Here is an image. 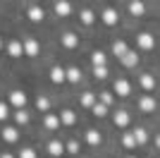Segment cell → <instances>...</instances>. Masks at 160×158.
Masks as SVG:
<instances>
[{
	"instance_id": "1",
	"label": "cell",
	"mask_w": 160,
	"mask_h": 158,
	"mask_svg": "<svg viewBox=\"0 0 160 158\" xmlns=\"http://www.w3.org/2000/svg\"><path fill=\"white\" fill-rule=\"evenodd\" d=\"M115 93L117 96H129L132 93V84H129L127 79H117L115 82Z\"/></svg>"
},
{
	"instance_id": "2",
	"label": "cell",
	"mask_w": 160,
	"mask_h": 158,
	"mask_svg": "<svg viewBox=\"0 0 160 158\" xmlns=\"http://www.w3.org/2000/svg\"><path fill=\"white\" fill-rule=\"evenodd\" d=\"M22 50H24V55H29V58L38 55V41H36V39H29L27 43H22Z\"/></svg>"
},
{
	"instance_id": "3",
	"label": "cell",
	"mask_w": 160,
	"mask_h": 158,
	"mask_svg": "<svg viewBox=\"0 0 160 158\" xmlns=\"http://www.w3.org/2000/svg\"><path fill=\"white\" fill-rule=\"evenodd\" d=\"M69 12H72V5L67 0H58L55 3V14L58 17H69Z\"/></svg>"
},
{
	"instance_id": "4",
	"label": "cell",
	"mask_w": 160,
	"mask_h": 158,
	"mask_svg": "<svg viewBox=\"0 0 160 158\" xmlns=\"http://www.w3.org/2000/svg\"><path fill=\"white\" fill-rule=\"evenodd\" d=\"M48 153H50V156H55V158H60L62 153H65V144H62V141H58V139H53V141L48 144Z\"/></svg>"
},
{
	"instance_id": "5",
	"label": "cell",
	"mask_w": 160,
	"mask_h": 158,
	"mask_svg": "<svg viewBox=\"0 0 160 158\" xmlns=\"http://www.w3.org/2000/svg\"><path fill=\"white\" fill-rule=\"evenodd\" d=\"M10 103H12L14 108H24V103H27L24 91H12V93H10Z\"/></svg>"
},
{
	"instance_id": "6",
	"label": "cell",
	"mask_w": 160,
	"mask_h": 158,
	"mask_svg": "<svg viewBox=\"0 0 160 158\" xmlns=\"http://www.w3.org/2000/svg\"><path fill=\"white\" fill-rule=\"evenodd\" d=\"M120 60H122V65H124V67H134L136 62H139V55L132 53V50H127L124 55H120Z\"/></svg>"
},
{
	"instance_id": "7",
	"label": "cell",
	"mask_w": 160,
	"mask_h": 158,
	"mask_svg": "<svg viewBox=\"0 0 160 158\" xmlns=\"http://www.w3.org/2000/svg\"><path fill=\"white\" fill-rule=\"evenodd\" d=\"M129 12H132L134 17H143L146 7H143V3H141V0H132V3H129Z\"/></svg>"
},
{
	"instance_id": "8",
	"label": "cell",
	"mask_w": 160,
	"mask_h": 158,
	"mask_svg": "<svg viewBox=\"0 0 160 158\" xmlns=\"http://www.w3.org/2000/svg\"><path fill=\"white\" fill-rule=\"evenodd\" d=\"M139 46L143 48V50H151V48L155 46V39L151 36V34H141L139 36Z\"/></svg>"
},
{
	"instance_id": "9",
	"label": "cell",
	"mask_w": 160,
	"mask_h": 158,
	"mask_svg": "<svg viewBox=\"0 0 160 158\" xmlns=\"http://www.w3.org/2000/svg\"><path fill=\"white\" fill-rule=\"evenodd\" d=\"M112 120H115V125H117V127H127L129 125V113L127 110H117Z\"/></svg>"
},
{
	"instance_id": "10",
	"label": "cell",
	"mask_w": 160,
	"mask_h": 158,
	"mask_svg": "<svg viewBox=\"0 0 160 158\" xmlns=\"http://www.w3.org/2000/svg\"><path fill=\"white\" fill-rule=\"evenodd\" d=\"M2 139H5V141H10V144H12V141H17V139H19L17 127H5V129H2Z\"/></svg>"
},
{
	"instance_id": "11",
	"label": "cell",
	"mask_w": 160,
	"mask_h": 158,
	"mask_svg": "<svg viewBox=\"0 0 160 158\" xmlns=\"http://www.w3.org/2000/svg\"><path fill=\"white\" fill-rule=\"evenodd\" d=\"M50 82H53V84H62V82H65V70H62V67H53V70H50Z\"/></svg>"
},
{
	"instance_id": "12",
	"label": "cell",
	"mask_w": 160,
	"mask_h": 158,
	"mask_svg": "<svg viewBox=\"0 0 160 158\" xmlns=\"http://www.w3.org/2000/svg\"><path fill=\"white\" fill-rule=\"evenodd\" d=\"M7 53H10L12 58H19V55H24V50H22V43H19V41H10Z\"/></svg>"
},
{
	"instance_id": "13",
	"label": "cell",
	"mask_w": 160,
	"mask_h": 158,
	"mask_svg": "<svg viewBox=\"0 0 160 158\" xmlns=\"http://www.w3.org/2000/svg\"><path fill=\"white\" fill-rule=\"evenodd\" d=\"M141 110H143V113L155 110V98H153V96H143V98H141Z\"/></svg>"
},
{
	"instance_id": "14",
	"label": "cell",
	"mask_w": 160,
	"mask_h": 158,
	"mask_svg": "<svg viewBox=\"0 0 160 158\" xmlns=\"http://www.w3.org/2000/svg\"><path fill=\"white\" fill-rule=\"evenodd\" d=\"M43 17H46V12H43L41 7H36V5L29 7V19H31V22H41Z\"/></svg>"
},
{
	"instance_id": "15",
	"label": "cell",
	"mask_w": 160,
	"mask_h": 158,
	"mask_svg": "<svg viewBox=\"0 0 160 158\" xmlns=\"http://www.w3.org/2000/svg\"><path fill=\"white\" fill-rule=\"evenodd\" d=\"M77 43H79V39H77L74 34L67 31L65 36H62V46H65V48H77Z\"/></svg>"
},
{
	"instance_id": "16",
	"label": "cell",
	"mask_w": 160,
	"mask_h": 158,
	"mask_svg": "<svg viewBox=\"0 0 160 158\" xmlns=\"http://www.w3.org/2000/svg\"><path fill=\"white\" fill-rule=\"evenodd\" d=\"M103 22H105L108 26H112V24H117V12H115V10H110V7H108L105 12H103Z\"/></svg>"
},
{
	"instance_id": "17",
	"label": "cell",
	"mask_w": 160,
	"mask_h": 158,
	"mask_svg": "<svg viewBox=\"0 0 160 158\" xmlns=\"http://www.w3.org/2000/svg\"><path fill=\"white\" fill-rule=\"evenodd\" d=\"M60 122H62V125H74V122H77V115H74V110H62Z\"/></svg>"
},
{
	"instance_id": "18",
	"label": "cell",
	"mask_w": 160,
	"mask_h": 158,
	"mask_svg": "<svg viewBox=\"0 0 160 158\" xmlns=\"http://www.w3.org/2000/svg\"><path fill=\"white\" fill-rule=\"evenodd\" d=\"M65 79H67V82H72V84H77V82L81 79V72L77 70V67H72V70H65Z\"/></svg>"
},
{
	"instance_id": "19",
	"label": "cell",
	"mask_w": 160,
	"mask_h": 158,
	"mask_svg": "<svg viewBox=\"0 0 160 158\" xmlns=\"http://www.w3.org/2000/svg\"><path fill=\"white\" fill-rule=\"evenodd\" d=\"M86 141H88L91 146H98L100 141H103V139H100V132H96V129H88V132H86Z\"/></svg>"
},
{
	"instance_id": "20",
	"label": "cell",
	"mask_w": 160,
	"mask_h": 158,
	"mask_svg": "<svg viewBox=\"0 0 160 158\" xmlns=\"http://www.w3.org/2000/svg\"><path fill=\"white\" fill-rule=\"evenodd\" d=\"M14 122H17V125H27V122H29V113L24 110V108H17V113H14Z\"/></svg>"
},
{
	"instance_id": "21",
	"label": "cell",
	"mask_w": 160,
	"mask_h": 158,
	"mask_svg": "<svg viewBox=\"0 0 160 158\" xmlns=\"http://www.w3.org/2000/svg\"><path fill=\"white\" fill-rule=\"evenodd\" d=\"M46 127H48V129H58V127H60V118L53 115V113H48V115H46Z\"/></svg>"
},
{
	"instance_id": "22",
	"label": "cell",
	"mask_w": 160,
	"mask_h": 158,
	"mask_svg": "<svg viewBox=\"0 0 160 158\" xmlns=\"http://www.w3.org/2000/svg\"><path fill=\"white\" fill-rule=\"evenodd\" d=\"M36 108H38L41 113H48L50 110V101H48L46 96H38V98H36Z\"/></svg>"
},
{
	"instance_id": "23",
	"label": "cell",
	"mask_w": 160,
	"mask_h": 158,
	"mask_svg": "<svg viewBox=\"0 0 160 158\" xmlns=\"http://www.w3.org/2000/svg\"><path fill=\"white\" fill-rule=\"evenodd\" d=\"M112 53L117 55V58L124 55V53H127V43H124V41H115V43H112Z\"/></svg>"
},
{
	"instance_id": "24",
	"label": "cell",
	"mask_w": 160,
	"mask_h": 158,
	"mask_svg": "<svg viewBox=\"0 0 160 158\" xmlns=\"http://www.w3.org/2000/svg\"><path fill=\"white\" fill-rule=\"evenodd\" d=\"M91 108H93V115H98V118H105L108 115V105L105 103H93Z\"/></svg>"
},
{
	"instance_id": "25",
	"label": "cell",
	"mask_w": 160,
	"mask_h": 158,
	"mask_svg": "<svg viewBox=\"0 0 160 158\" xmlns=\"http://www.w3.org/2000/svg\"><path fill=\"white\" fill-rule=\"evenodd\" d=\"M141 86H143L146 91H151V89L155 86V79L151 77V74H143V77H141Z\"/></svg>"
},
{
	"instance_id": "26",
	"label": "cell",
	"mask_w": 160,
	"mask_h": 158,
	"mask_svg": "<svg viewBox=\"0 0 160 158\" xmlns=\"http://www.w3.org/2000/svg\"><path fill=\"white\" fill-rule=\"evenodd\" d=\"M132 134H134V139H136V144H146V139H148L146 129H141V127H139V129H134Z\"/></svg>"
},
{
	"instance_id": "27",
	"label": "cell",
	"mask_w": 160,
	"mask_h": 158,
	"mask_svg": "<svg viewBox=\"0 0 160 158\" xmlns=\"http://www.w3.org/2000/svg\"><path fill=\"white\" fill-rule=\"evenodd\" d=\"M96 103V93H91V91H86L84 96H81V105H86V108H91V105Z\"/></svg>"
},
{
	"instance_id": "28",
	"label": "cell",
	"mask_w": 160,
	"mask_h": 158,
	"mask_svg": "<svg viewBox=\"0 0 160 158\" xmlns=\"http://www.w3.org/2000/svg\"><path fill=\"white\" fill-rule=\"evenodd\" d=\"M122 141H124V146H127V149H136V146H139V144H136V139H134V134H132V132H127Z\"/></svg>"
},
{
	"instance_id": "29",
	"label": "cell",
	"mask_w": 160,
	"mask_h": 158,
	"mask_svg": "<svg viewBox=\"0 0 160 158\" xmlns=\"http://www.w3.org/2000/svg\"><path fill=\"white\" fill-rule=\"evenodd\" d=\"M93 74H96L98 79H105V77H108V67H105V65H93Z\"/></svg>"
},
{
	"instance_id": "30",
	"label": "cell",
	"mask_w": 160,
	"mask_h": 158,
	"mask_svg": "<svg viewBox=\"0 0 160 158\" xmlns=\"http://www.w3.org/2000/svg\"><path fill=\"white\" fill-rule=\"evenodd\" d=\"M81 22H84V24H93V22H96V14L91 12V10H84V12H81Z\"/></svg>"
},
{
	"instance_id": "31",
	"label": "cell",
	"mask_w": 160,
	"mask_h": 158,
	"mask_svg": "<svg viewBox=\"0 0 160 158\" xmlns=\"http://www.w3.org/2000/svg\"><path fill=\"white\" fill-rule=\"evenodd\" d=\"M65 153H79V141H67V146H65Z\"/></svg>"
},
{
	"instance_id": "32",
	"label": "cell",
	"mask_w": 160,
	"mask_h": 158,
	"mask_svg": "<svg viewBox=\"0 0 160 158\" xmlns=\"http://www.w3.org/2000/svg\"><path fill=\"white\" fill-rule=\"evenodd\" d=\"M91 60H93V65H105V53L96 50V53H93V58H91Z\"/></svg>"
},
{
	"instance_id": "33",
	"label": "cell",
	"mask_w": 160,
	"mask_h": 158,
	"mask_svg": "<svg viewBox=\"0 0 160 158\" xmlns=\"http://www.w3.org/2000/svg\"><path fill=\"white\" fill-rule=\"evenodd\" d=\"M100 103L110 105V103H112V93H110V91H103V93H100Z\"/></svg>"
},
{
	"instance_id": "34",
	"label": "cell",
	"mask_w": 160,
	"mask_h": 158,
	"mask_svg": "<svg viewBox=\"0 0 160 158\" xmlns=\"http://www.w3.org/2000/svg\"><path fill=\"white\" fill-rule=\"evenodd\" d=\"M19 158H36V151H33V149H22Z\"/></svg>"
},
{
	"instance_id": "35",
	"label": "cell",
	"mask_w": 160,
	"mask_h": 158,
	"mask_svg": "<svg viewBox=\"0 0 160 158\" xmlns=\"http://www.w3.org/2000/svg\"><path fill=\"white\" fill-rule=\"evenodd\" d=\"M5 118H7V105L0 103V120H5Z\"/></svg>"
},
{
	"instance_id": "36",
	"label": "cell",
	"mask_w": 160,
	"mask_h": 158,
	"mask_svg": "<svg viewBox=\"0 0 160 158\" xmlns=\"http://www.w3.org/2000/svg\"><path fill=\"white\" fill-rule=\"evenodd\" d=\"M0 158H14V156H12V153H2Z\"/></svg>"
},
{
	"instance_id": "37",
	"label": "cell",
	"mask_w": 160,
	"mask_h": 158,
	"mask_svg": "<svg viewBox=\"0 0 160 158\" xmlns=\"http://www.w3.org/2000/svg\"><path fill=\"white\" fill-rule=\"evenodd\" d=\"M0 50H2V39H0Z\"/></svg>"
},
{
	"instance_id": "38",
	"label": "cell",
	"mask_w": 160,
	"mask_h": 158,
	"mask_svg": "<svg viewBox=\"0 0 160 158\" xmlns=\"http://www.w3.org/2000/svg\"><path fill=\"white\" fill-rule=\"evenodd\" d=\"M129 158H134V156H129Z\"/></svg>"
}]
</instances>
